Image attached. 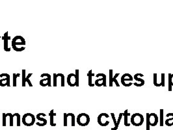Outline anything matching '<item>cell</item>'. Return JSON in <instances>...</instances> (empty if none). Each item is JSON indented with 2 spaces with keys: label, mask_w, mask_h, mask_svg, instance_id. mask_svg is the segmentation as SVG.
Returning a JSON list of instances; mask_svg holds the SVG:
<instances>
[{
  "label": "cell",
  "mask_w": 173,
  "mask_h": 130,
  "mask_svg": "<svg viewBox=\"0 0 173 130\" xmlns=\"http://www.w3.org/2000/svg\"><path fill=\"white\" fill-rule=\"evenodd\" d=\"M18 45H25V40L22 36H16L12 40V47L13 50L16 51H22L25 50V47H22V48H18L17 46Z\"/></svg>",
  "instance_id": "1"
},
{
  "label": "cell",
  "mask_w": 173,
  "mask_h": 130,
  "mask_svg": "<svg viewBox=\"0 0 173 130\" xmlns=\"http://www.w3.org/2000/svg\"><path fill=\"white\" fill-rule=\"evenodd\" d=\"M158 122V116L156 113H147V130H150V126H156Z\"/></svg>",
  "instance_id": "2"
},
{
  "label": "cell",
  "mask_w": 173,
  "mask_h": 130,
  "mask_svg": "<svg viewBox=\"0 0 173 130\" xmlns=\"http://www.w3.org/2000/svg\"><path fill=\"white\" fill-rule=\"evenodd\" d=\"M144 122V117L140 113H134L131 117V123L135 126H140Z\"/></svg>",
  "instance_id": "3"
},
{
  "label": "cell",
  "mask_w": 173,
  "mask_h": 130,
  "mask_svg": "<svg viewBox=\"0 0 173 130\" xmlns=\"http://www.w3.org/2000/svg\"><path fill=\"white\" fill-rule=\"evenodd\" d=\"M77 122L81 126H86L90 122V116L86 113H81L77 117Z\"/></svg>",
  "instance_id": "4"
},
{
  "label": "cell",
  "mask_w": 173,
  "mask_h": 130,
  "mask_svg": "<svg viewBox=\"0 0 173 130\" xmlns=\"http://www.w3.org/2000/svg\"><path fill=\"white\" fill-rule=\"evenodd\" d=\"M34 122H35V117L31 113H26L22 117V122L27 126L33 125Z\"/></svg>",
  "instance_id": "5"
},
{
  "label": "cell",
  "mask_w": 173,
  "mask_h": 130,
  "mask_svg": "<svg viewBox=\"0 0 173 130\" xmlns=\"http://www.w3.org/2000/svg\"><path fill=\"white\" fill-rule=\"evenodd\" d=\"M41 78H44L46 77L45 79H42L40 81V85L42 86V87H46V86H48V87H52V77L49 74H47V73H44V74H42L41 76Z\"/></svg>",
  "instance_id": "6"
},
{
  "label": "cell",
  "mask_w": 173,
  "mask_h": 130,
  "mask_svg": "<svg viewBox=\"0 0 173 130\" xmlns=\"http://www.w3.org/2000/svg\"><path fill=\"white\" fill-rule=\"evenodd\" d=\"M0 78H4L0 79V86L1 87H10L11 86V78H10V75L7 74V73H3L2 74H0Z\"/></svg>",
  "instance_id": "7"
},
{
  "label": "cell",
  "mask_w": 173,
  "mask_h": 130,
  "mask_svg": "<svg viewBox=\"0 0 173 130\" xmlns=\"http://www.w3.org/2000/svg\"><path fill=\"white\" fill-rule=\"evenodd\" d=\"M96 78H99L101 77V78L98 79L95 81L94 85L97 87H101V86H103V87H106V76L104 74L100 73V74H98L96 76H95Z\"/></svg>",
  "instance_id": "8"
},
{
  "label": "cell",
  "mask_w": 173,
  "mask_h": 130,
  "mask_svg": "<svg viewBox=\"0 0 173 130\" xmlns=\"http://www.w3.org/2000/svg\"><path fill=\"white\" fill-rule=\"evenodd\" d=\"M109 117V115L107 113H101L98 116V122L101 126H107L109 124L108 120H106V118H108Z\"/></svg>",
  "instance_id": "9"
},
{
  "label": "cell",
  "mask_w": 173,
  "mask_h": 130,
  "mask_svg": "<svg viewBox=\"0 0 173 130\" xmlns=\"http://www.w3.org/2000/svg\"><path fill=\"white\" fill-rule=\"evenodd\" d=\"M133 81V77L129 74H124L121 77V83L124 87H130L133 85L132 82H130L129 84L127 83V81Z\"/></svg>",
  "instance_id": "10"
},
{
  "label": "cell",
  "mask_w": 173,
  "mask_h": 130,
  "mask_svg": "<svg viewBox=\"0 0 173 130\" xmlns=\"http://www.w3.org/2000/svg\"><path fill=\"white\" fill-rule=\"evenodd\" d=\"M67 83L70 87L76 86V77L75 74H69L67 76Z\"/></svg>",
  "instance_id": "11"
},
{
  "label": "cell",
  "mask_w": 173,
  "mask_h": 130,
  "mask_svg": "<svg viewBox=\"0 0 173 130\" xmlns=\"http://www.w3.org/2000/svg\"><path fill=\"white\" fill-rule=\"evenodd\" d=\"M8 31L6 32L4 35L2 39L3 40V42H4V50L5 51H11V48H9V46H8V41L11 39V37L8 35Z\"/></svg>",
  "instance_id": "12"
},
{
  "label": "cell",
  "mask_w": 173,
  "mask_h": 130,
  "mask_svg": "<svg viewBox=\"0 0 173 130\" xmlns=\"http://www.w3.org/2000/svg\"><path fill=\"white\" fill-rule=\"evenodd\" d=\"M139 77V74H136L134 75L133 78L135 79V81H137V82H135L133 84L135 86H136V87H142V86H143V85H145V80H143V79H141Z\"/></svg>",
  "instance_id": "13"
},
{
  "label": "cell",
  "mask_w": 173,
  "mask_h": 130,
  "mask_svg": "<svg viewBox=\"0 0 173 130\" xmlns=\"http://www.w3.org/2000/svg\"><path fill=\"white\" fill-rule=\"evenodd\" d=\"M87 76H88V79H89V81H88V85L90 87H94V83H92V76H95L94 74H93L92 72V70H89V72L87 74Z\"/></svg>",
  "instance_id": "14"
},
{
  "label": "cell",
  "mask_w": 173,
  "mask_h": 130,
  "mask_svg": "<svg viewBox=\"0 0 173 130\" xmlns=\"http://www.w3.org/2000/svg\"><path fill=\"white\" fill-rule=\"evenodd\" d=\"M172 116V117L170 118H168V119L165 121V124L167 125H168V126H171V125H173V113H170L166 115L167 117H168V116Z\"/></svg>",
  "instance_id": "15"
},
{
  "label": "cell",
  "mask_w": 173,
  "mask_h": 130,
  "mask_svg": "<svg viewBox=\"0 0 173 130\" xmlns=\"http://www.w3.org/2000/svg\"><path fill=\"white\" fill-rule=\"evenodd\" d=\"M123 116H124V125L126 126H129L130 124L128 122V116H130V113H128V109L124 111V113H123Z\"/></svg>",
  "instance_id": "16"
},
{
  "label": "cell",
  "mask_w": 173,
  "mask_h": 130,
  "mask_svg": "<svg viewBox=\"0 0 173 130\" xmlns=\"http://www.w3.org/2000/svg\"><path fill=\"white\" fill-rule=\"evenodd\" d=\"M49 115H50V124H51L52 125H53V126H55L56 124H54V122H53V117H54L55 116H56L57 114L54 113L53 109H52V110L50 111Z\"/></svg>",
  "instance_id": "17"
},
{
  "label": "cell",
  "mask_w": 173,
  "mask_h": 130,
  "mask_svg": "<svg viewBox=\"0 0 173 130\" xmlns=\"http://www.w3.org/2000/svg\"><path fill=\"white\" fill-rule=\"evenodd\" d=\"M41 116H46V114H44V113H39L37 115V118L39 120H41V121H42L45 124H47V120L46 119H45V118H42L41 117Z\"/></svg>",
  "instance_id": "18"
},
{
  "label": "cell",
  "mask_w": 173,
  "mask_h": 130,
  "mask_svg": "<svg viewBox=\"0 0 173 130\" xmlns=\"http://www.w3.org/2000/svg\"><path fill=\"white\" fill-rule=\"evenodd\" d=\"M22 87H25V79H26V76H25V70H22Z\"/></svg>",
  "instance_id": "19"
},
{
  "label": "cell",
  "mask_w": 173,
  "mask_h": 130,
  "mask_svg": "<svg viewBox=\"0 0 173 130\" xmlns=\"http://www.w3.org/2000/svg\"><path fill=\"white\" fill-rule=\"evenodd\" d=\"M168 90L172 91V82H171V74H168Z\"/></svg>",
  "instance_id": "20"
},
{
  "label": "cell",
  "mask_w": 173,
  "mask_h": 130,
  "mask_svg": "<svg viewBox=\"0 0 173 130\" xmlns=\"http://www.w3.org/2000/svg\"><path fill=\"white\" fill-rule=\"evenodd\" d=\"M20 74H14V73L13 74V87H16V85H17V83H16V79H17V78L20 77Z\"/></svg>",
  "instance_id": "21"
},
{
  "label": "cell",
  "mask_w": 173,
  "mask_h": 130,
  "mask_svg": "<svg viewBox=\"0 0 173 130\" xmlns=\"http://www.w3.org/2000/svg\"><path fill=\"white\" fill-rule=\"evenodd\" d=\"M122 116H123V113H120V114H119V119H118V120H117V124H116L115 127H114V128H111V130H116L118 129V127H119V124H120V120H121V118H122Z\"/></svg>",
  "instance_id": "22"
},
{
  "label": "cell",
  "mask_w": 173,
  "mask_h": 130,
  "mask_svg": "<svg viewBox=\"0 0 173 130\" xmlns=\"http://www.w3.org/2000/svg\"><path fill=\"white\" fill-rule=\"evenodd\" d=\"M79 74H80V70H76V87H79L80 85V78H79Z\"/></svg>",
  "instance_id": "23"
},
{
  "label": "cell",
  "mask_w": 173,
  "mask_h": 130,
  "mask_svg": "<svg viewBox=\"0 0 173 130\" xmlns=\"http://www.w3.org/2000/svg\"><path fill=\"white\" fill-rule=\"evenodd\" d=\"M113 70H109V86L113 87Z\"/></svg>",
  "instance_id": "24"
},
{
  "label": "cell",
  "mask_w": 173,
  "mask_h": 130,
  "mask_svg": "<svg viewBox=\"0 0 173 130\" xmlns=\"http://www.w3.org/2000/svg\"><path fill=\"white\" fill-rule=\"evenodd\" d=\"M160 125L161 126L163 125V109H160Z\"/></svg>",
  "instance_id": "25"
},
{
  "label": "cell",
  "mask_w": 173,
  "mask_h": 130,
  "mask_svg": "<svg viewBox=\"0 0 173 130\" xmlns=\"http://www.w3.org/2000/svg\"><path fill=\"white\" fill-rule=\"evenodd\" d=\"M32 75H33V74H32V73H31V74H29L26 76V79H25V81H26V82L28 83V85H29V87H33V84L31 83V81L29 80V78L31 77V76H32Z\"/></svg>",
  "instance_id": "26"
},
{
  "label": "cell",
  "mask_w": 173,
  "mask_h": 130,
  "mask_svg": "<svg viewBox=\"0 0 173 130\" xmlns=\"http://www.w3.org/2000/svg\"><path fill=\"white\" fill-rule=\"evenodd\" d=\"M119 75H120V74H119V73H118V74H116L115 75V76H114L113 78V82L115 83L116 86H117V87H120V85H119V82H118V81L117 80V78L119 76Z\"/></svg>",
  "instance_id": "27"
},
{
  "label": "cell",
  "mask_w": 173,
  "mask_h": 130,
  "mask_svg": "<svg viewBox=\"0 0 173 130\" xmlns=\"http://www.w3.org/2000/svg\"><path fill=\"white\" fill-rule=\"evenodd\" d=\"M67 116L72 117V126H74L75 125V115H74L73 113H68Z\"/></svg>",
  "instance_id": "28"
},
{
  "label": "cell",
  "mask_w": 173,
  "mask_h": 130,
  "mask_svg": "<svg viewBox=\"0 0 173 130\" xmlns=\"http://www.w3.org/2000/svg\"><path fill=\"white\" fill-rule=\"evenodd\" d=\"M157 77H158V74H154V85L156 87H159V83H158V79H157Z\"/></svg>",
  "instance_id": "29"
},
{
  "label": "cell",
  "mask_w": 173,
  "mask_h": 130,
  "mask_svg": "<svg viewBox=\"0 0 173 130\" xmlns=\"http://www.w3.org/2000/svg\"><path fill=\"white\" fill-rule=\"evenodd\" d=\"M13 116H16L17 117V125H20V115L18 113H14V115H13Z\"/></svg>",
  "instance_id": "30"
},
{
  "label": "cell",
  "mask_w": 173,
  "mask_h": 130,
  "mask_svg": "<svg viewBox=\"0 0 173 130\" xmlns=\"http://www.w3.org/2000/svg\"><path fill=\"white\" fill-rule=\"evenodd\" d=\"M59 76H60V77H61V87H64V84H65V82H64V74H61V73H60Z\"/></svg>",
  "instance_id": "31"
},
{
  "label": "cell",
  "mask_w": 173,
  "mask_h": 130,
  "mask_svg": "<svg viewBox=\"0 0 173 130\" xmlns=\"http://www.w3.org/2000/svg\"><path fill=\"white\" fill-rule=\"evenodd\" d=\"M165 87V74H161V82L159 83V87Z\"/></svg>",
  "instance_id": "32"
},
{
  "label": "cell",
  "mask_w": 173,
  "mask_h": 130,
  "mask_svg": "<svg viewBox=\"0 0 173 130\" xmlns=\"http://www.w3.org/2000/svg\"><path fill=\"white\" fill-rule=\"evenodd\" d=\"M57 79L56 78V74H53V87H57Z\"/></svg>",
  "instance_id": "33"
},
{
  "label": "cell",
  "mask_w": 173,
  "mask_h": 130,
  "mask_svg": "<svg viewBox=\"0 0 173 130\" xmlns=\"http://www.w3.org/2000/svg\"><path fill=\"white\" fill-rule=\"evenodd\" d=\"M7 116V114L3 113V126L6 125V117Z\"/></svg>",
  "instance_id": "34"
},
{
  "label": "cell",
  "mask_w": 173,
  "mask_h": 130,
  "mask_svg": "<svg viewBox=\"0 0 173 130\" xmlns=\"http://www.w3.org/2000/svg\"><path fill=\"white\" fill-rule=\"evenodd\" d=\"M9 114V117L10 118V125H13V115L11 114V113H8Z\"/></svg>",
  "instance_id": "35"
},
{
  "label": "cell",
  "mask_w": 173,
  "mask_h": 130,
  "mask_svg": "<svg viewBox=\"0 0 173 130\" xmlns=\"http://www.w3.org/2000/svg\"><path fill=\"white\" fill-rule=\"evenodd\" d=\"M67 113H64V125H67Z\"/></svg>",
  "instance_id": "36"
},
{
  "label": "cell",
  "mask_w": 173,
  "mask_h": 130,
  "mask_svg": "<svg viewBox=\"0 0 173 130\" xmlns=\"http://www.w3.org/2000/svg\"><path fill=\"white\" fill-rule=\"evenodd\" d=\"M111 116H112V118L114 121L115 125H116V124H117V121H116V118H115V114H114V113H111Z\"/></svg>",
  "instance_id": "37"
},
{
  "label": "cell",
  "mask_w": 173,
  "mask_h": 130,
  "mask_svg": "<svg viewBox=\"0 0 173 130\" xmlns=\"http://www.w3.org/2000/svg\"><path fill=\"white\" fill-rule=\"evenodd\" d=\"M171 82H172V86H173V74H171Z\"/></svg>",
  "instance_id": "38"
},
{
  "label": "cell",
  "mask_w": 173,
  "mask_h": 130,
  "mask_svg": "<svg viewBox=\"0 0 173 130\" xmlns=\"http://www.w3.org/2000/svg\"><path fill=\"white\" fill-rule=\"evenodd\" d=\"M0 39H1V37H0Z\"/></svg>",
  "instance_id": "39"
}]
</instances>
